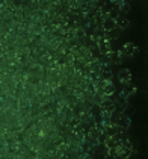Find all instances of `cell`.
<instances>
[{
  "instance_id": "obj_1",
  "label": "cell",
  "mask_w": 148,
  "mask_h": 159,
  "mask_svg": "<svg viewBox=\"0 0 148 159\" xmlns=\"http://www.w3.org/2000/svg\"><path fill=\"white\" fill-rule=\"evenodd\" d=\"M121 52H123L124 58H135L136 55L139 53V46L135 44V43H132V41H128V43H125L123 46Z\"/></svg>"
},
{
  "instance_id": "obj_2",
  "label": "cell",
  "mask_w": 148,
  "mask_h": 159,
  "mask_svg": "<svg viewBox=\"0 0 148 159\" xmlns=\"http://www.w3.org/2000/svg\"><path fill=\"white\" fill-rule=\"evenodd\" d=\"M132 79H133L132 70H128V68H121V70L118 71V80H120L121 85L128 86L132 84Z\"/></svg>"
},
{
  "instance_id": "obj_3",
  "label": "cell",
  "mask_w": 148,
  "mask_h": 159,
  "mask_svg": "<svg viewBox=\"0 0 148 159\" xmlns=\"http://www.w3.org/2000/svg\"><path fill=\"white\" fill-rule=\"evenodd\" d=\"M106 56L112 64H121L124 61V55L121 50H111L109 53H106Z\"/></svg>"
},
{
  "instance_id": "obj_4",
  "label": "cell",
  "mask_w": 148,
  "mask_h": 159,
  "mask_svg": "<svg viewBox=\"0 0 148 159\" xmlns=\"http://www.w3.org/2000/svg\"><path fill=\"white\" fill-rule=\"evenodd\" d=\"M128 26H130V20L125 15H118L115 18V27H116V30H125V29H128Z\"/></svg>"
},
{
  "instance_id": "obj_5",
  "label": "cell",
  "mask_w": 148,
  "mask_h": 159,
  "mask_svg": "<svg viewBox=\"0 0 148 159\" xmlns=\"http://www.w3.org/2000/svg\"><path fill=\"white\" fill-rule=\"evenodd\" d=\"M97 41H98V49L101 50L103 53H109L112 50V41L109 38L103 37V38H98Z\"/></svg>"
},
{
  "instance_id": "obj_6",
  "label": "cell",
  "mask_w": 148,
  "mask_h": 159,
  "mask_svg": "<svg viewBox=\"0 0 148 159\" xmlns=\"http://www.w3.org/2000/svg\"><path fill=\"white\" fill-rule=\"evenodd\" d=\"M135 106H130V105H127L125 108H124V111H123V114L124 115H127L128 118H132V115H135Z\"/></svg>"
},
{
  "instance_id": "obj_7",
  "label": "cell",
  "mask_w": 148,
  "mask_h": 159,
  "mask_svg": "<svg viewBox=\"0 0 148 159\" xmlns=\"http://www.w3.org/2000/svg\"><path fill=\"white\" fill-rule=\"evenodd\" d=\"M79 159H92V158H91V155H88V153H83V155H82V156H80Z\"/></svg>"
}]
</instances>
